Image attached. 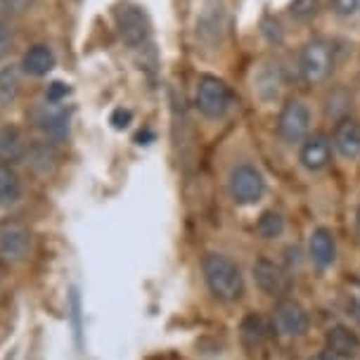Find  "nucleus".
<instances>
[{"mask_svg":"<svg viewBox=\"0 0 360 360\" xmlns=\"http://www.w3.org/2000/svg\"><path fill=\"white\" fill-rule=\"evenodd\" d=\"M311 126V112L301 100H287V105L282 107L280 119H278V133L285 143L294 145L301 143Z\"/></svg>","mask_w":360,"mask_h":360,"instance_id":"nucleus-6","label":"nucleus"},{"mask_svg":"<svg viewBox=\"0 0 360 360\" xmlns=\"http://www.w3.org/2000/svg\"><path fill=\"white\" fill-rule=\"evenodd\" d=\"M252 273H254V282L259 285L261 292L270 294V297H275V294H285L289 289L287 273L275 261L266 259V256L254 263Z\"/></svg>","mask_w":360,"mask_h":360,"instance_id":"nucleus-10","label":"nucleus"},{"mask_svg":"<svg viewBox=\"0 0 360 360\" xmlns=\"http://www.w3.org/2000/svg\"><path fill=\"white\" fill-rule=\"evenodd\" d=\"M332 157V147L330 140L325 138L323 133H313L304 138V145H301L299 152V162L304 169L308 171H323L327 164H330Z\"/></svg>","mask_w":360,"mask_h":360,"instance_id":"nucleus-11","label":"nucleus"},{"mask_svg":"<svg viewBox=\"0 0 360 360\" xmlns=\"http://www.w3.org/2000/svg\"><path fill=\"white\" fill-rule=\"evenodd\" d=\"M311 360H334L332 353H318V356H313Z\"/></svg>","mask_w":360,"mask_h":360,"instance_id":"nucleus-31","label":"nucleus"},{"mask_svg":"<svg viewBox=\"0 0 360 360\" xmlns=\"http://www.w3.org/2000/svg\"><path fill=\"white\" fill-rule=\"evenodd\" d=\"M34 5V0H0V17H19Z\"/></svg>","mask_w":360,"mask_h":360,"instance_id":"nucleus-25","label":"nucleus"},{"mask_svg":"<svg viewBox=\"0 0 360 360\" xmlns=\"http://www.w3.org/2000/svg\"><path fill=\"white\" fill-rule=\"evenodd\" d=\"M240 337L244 349L249 353L259 351L263 346V339H266V325H263V318L259 313H247L240 325Z\"/></svg>","mask_w":360,"mask_h":360,"instance_id":"nucleus-19","label":"nucleus"},{"mask_svg":"<svg viewBox=\"0 0 360 360\" xmlns=\"http://www.w3.org/2000/svg\"><path fill=\"white\" fill-rule=\"evenodd\" d=\"M356 230H358V237H360V207L356 211Z\"/></svg>","mask_w":360,"mask_h":360,"instance_id":"nucleus-32","label":"nucleus"},{"mask_svg":"<svg viewBox=\"0 0 360 360\" xmlns=\"http://www.w3.org/2000/svg\"><path fill=\"white\" fill-rule=\"evenodd\" d=\"M318 10H320V0H292L289 3V15L299 19V22H306V19L315 17Z\"/></svg>","mask_w":360,"mask_h":360,"instance_id":"nucleus-24","label":"nucleus"},{"mask_svg":"<svg viewBox=\"0 0 360 360\" xmlns=\"http://www.w3.org/2000/svg\"><path fill=\"white\" fill-rule=\"evenodd\" d=\"M27 157H29L31 166H34L36 171H41V173L48 171L50 164L55 162V152H53V147H50L48 143H38L34 147H29Z\"/></svg>","mask_w":360,"mask_h":360,"instance_id":"nucleus-23","label":"nucleus"},{"mask_svg":"<svg viewBox=\"0 0 360 360\" xmlns=\"http://www.w3.org/2000/svg\"><path fill=\"white\" fill-rule=\"evenodd\" d=\"M311 259L318 268H330L334 259H337V242H334L332 230L327 228H315L311 233Z\"/></svg>","mask_w":360,"mask_h":360,"instance_id":"nucleus-16","label":"nucleus"},{"mask_svg":"<svg viewBox=\"0 0 360 360\" xmlns=\"http://www.w3.org/2000/svg\"><path fill=\"white\" fill-rule=\"evenodd\" d=\"M285 230V218H282L278 211H266L259 223H256V233H259L263 240H275V237L282 235Z\"/></svg>","mask_w":360,"mask_h":360,"instance_id":"nucleus-22","label":"nucleus"},{"mask_svg":"<svg viewBox=\"0 0 360 360\" xmlns=\"http://www.w3.org/2000/svg\"><path fill=\"white\" fill-rule=\"evenodd\" d=\"M31 249V233L24 223L8 221L0 225V259L22 261Z\"/></svg>","mask_w":360,"mask_h":360,"instance_id":"nucleus-8","label":"nucleus"},{"mask_svg":"<svg viewBox=\"0 0 360 360\" xmlns=\"http://www.w3.org/2000/svg\"><path fill=\"white\" fill-rule=\"evenodd\" d=\"M22 93V79H19L17 67H3L0 69V109H8L19 100Z\"/></svg>","mask_w":360,"mask_h":360,"instance_id":"nucleus-20","label":"nucleus"},{"mask_svg":"<svg viewBox=\"0 0 360 360\" xmlns=\"http://www.w3.org/2000/svg\"><path fill=\"white\" fill-rule=\"evenodd\" d=\"M334 67V55H332V45L323 41V38H313L304 45L301 50V60H299V69L301 76H304L306 83L311 86H320L330 79Z\"/></svg>","mask_w":360,"mask_h":360,"instance_id":"nucleus-3","label":"nucleus"},{"mask_svg":"<svg viewBox=\"0 0 360 360\" xmlns=\"http://www.w3.org/2000/svg\"><path fill=\"white\" fill-rule=\"evenodd\" d=\"M280 86H282V72L278 64H268V67H263L259 76H256V90H259V95L263 100L278 98Z\"/></svg>","mask_w":360,"mask_h":360,"instance_id":"nucleus-21","label":"nucleus"},{"mask_svg":"<svg viewBox=\"0 0 360 360\" xmlns=\"http://www.w3.org/2000/svg\"><path fill=\"white\" fill-rule=\"evenodd\" d=\"M349 311L353 313V318L360 320V289L356 294H351V299H349Z\"/></svg>","mask_w":360,"mask_h":360,"instance_id":"nucleus-30","label":"nucleus"},{"mask_svg":"<svg viewBox=\"0 0 360 360\" xmlns=\"http://www.w3.org/2000/svg\"><path fill=\"white\" fill-rule=\"evenodd\" d=\"M27 152H29V145L24 140V133L19 126H3L0 128V159L3 164H19L27 159Z\"/></svg>","mask_w":360,"mask_h":360,"instance_id":"nucleus-13","label":"nucleus"},{"mask_svg":"<svg viewBox=\"0 0 360 360\" xmlns=\"http://www.w3.org/2000/svg\"><path fill=\"white\" fill-rule=\"evenodd\" d=\"M327 353H332L334 358L351 360L360 353V337L351 327L346 325H334L325 337Z\"/></svg>","mask_w":360,"mask_h":360,"instance_id":"nucleus-12","label":"nucleus"},{"mask_svg":"<svg viewBox=\"0 0 360 360\" xmlns=\"http://www.w3.org/2000/svg\"><path fill=\"white\" fill-rule=\"evenodd\" d=\"M36 126L48 135L50 140H62L69 133V121L72 114L64 105H53V102H43L34 114Z\"/></svg>","mask_w":360,"mask_h":360,"instance_id":"nucleus-9","label":"nucleus"},{"mask_svg":"<svg viewBox=\"0 0 360 360\" xmlns=\"http://www.w3.org/2000/svg\"><path fill=\"white\" fill-rule=\"evenodd\" d=\"M334 147L344 159L360 157V121L356 119H339L334 128Z\"/></svg>","mask_w":360,"mask_h":360,"instance_id":"nucleus-14","label":"nucleus"},{"mask_svg":"<svg viewBox=\"0 0 360 360\" xmlns=\"http://www.w3.org/2000/svg\"><path fill=\"white\" fill-rule=\"evenodd\" d=\"M12 48H15V34H12V29L0 19V62L12 53Z\"/></svg>","mask_w":360,"mask_h":360,"instance_id":"nucleus-27","label":"nucleus"},{"mask_svg":"<svg viewBox=\"0 0 360 360\" xmlns=\"http://www.w3.org/2000/svg\"><path fill=\"white\" fill-rule=\"evenodd\" d=\"M202 273L207 280L209 292L214 294L218 301L233 304L244 294V280L240 266L223 254H207L202 261Z\"/></svg>","mask_w":360,"mask_h":360,"instance_id":"nucleus-1","label":"nucleus"},{"mask_svg":"<svg viewBox=\"0 0 360 360\" xmlns=\"http://www.w3.org/2000/svg\"><path fill=\"white\" fill-rule=\"evenodd\" d=\"M228 190L235 204L247 207V204H256L263 197V192H266V180H263L261 171H256L254 166L240 164L230 171Z\"/></svg>","mask_w":360,"mask_h":360,"instance_id":"nucleus-4","label":"nucleus"},{"mask_svg":"<svg viewBox=\"0 0 360 360\" xmlns=\"http://www.w3.org/2000/svg\"><path fill=\"white\" fill-rule=\"evenodd\" d=\"M195 105L207 119H223L228 114L230 105H233V93L225 86V81L204 74L197 81Z\"/></svg>","mask_w":360,"mask_h":360,"instance_id":"nucleus-2","label":"nucleus"},{"mask_svg":"<svg viewBox=\"0 0 360 360\" xmlns=\"http://www.w3.org/2000/svg\"><path fill=\"white\" fill-rule=\"evenodd\" d=\"M69 95V86L62 81H53L48 88H45V102H53V105H62Z\"/></svg>","mask_w":360,"mask_h":360,"instance_id":"nucleus-26","label":"nucleus"},{"mask_svg":"<svg viewBox=\"0 0 360 360\" xmlns=\"http://www.w3.org/2000/svg\"><path fill=\"white\" fill-rule=\"evenodd\" d=\"M55 62H57V57L53 53V48H50V45H43V43H36L22 55V72L41 79V76H48L53 72Z\"/></svg>","mask_w":360,"mask_h":360,"instance_id":"nucleus-15","label":"nucleus"},{"mask_svg":"<svg viewBox=\"0 0 360 360\" xmlns=\"http://www.w3.org/2000/svg\"><path fill=\"white\" fill-rule=\"evenodd\" d=\"M358 3L360 0H332V10L342 17H349L358 10Z\"/></svg>","mask_w":360,"mask_h":360,"instance_id":"nucleus-28","label":"nucleus"},{"mask_svg":"<svg viewBox=\"0 0 360 360\" xmlns=\"http://www.w3.org/2000/svg\"><path fill=\"white\" fill-rule=\"evenodd\" d=\"M273 323L285 337H304L308 332V313L306 308L294 299H282L273 308Z\"/></svg>","mask_w":360,"mask_h":360,"instance_id":"nucleus-7","label":"nucleus"},{"mask_svg":"<svg viewBox=\"0 0 360 360\" xmlns=\"http://www.w3.org/2000/svg\"><path fill=\"white\" fill-rule=\"evenodd\" d=\"M22 178L10 164H0V209H10L22 199Z\"/></svg>","mask_w":360,"mask_h":360,"instance_id":"nucleus-17","label":"nucleus"},{"mask_svg":"<svg viewBox=\"0 0 360 360\" xmlns=\"http://www.w3.org/2000/svg\"><path fill=\"white\" fill-rule=\"evenodd\" d=\"M128 121H131V112H128V109H117V112L112 114V124L117 128H126Z\"/></svg>","mask_w":360,"mask_h":360,"instance_id":"nucleus-29","label":"nucleus"},{"mask_svg":"<svg viewBox=\"0 0 360 360\" xmlns=\"http://www.w3.org/2000/svg\"><path fill=\"white\" fill-rule=\"evenodd\" d=\"M114 22H117L121 41L131 48H140L150 38V19H147L145 10L138 5L124 3L114 10Z\"/></svg>","mask_w":360,"mask_h":360,"instance_id":"nucleus-5","label":"nucleus"},{"mask_svg":"<svg viewBox=\"0 0 360 360\" xmlns=\"http://www.w3.org/2000/svg\"><path fill=\"white\" fill-rule=\"evenodd\" d=\"M223 27V10L218 0H209L207 8H204L202 17L197 22V36L207 43H214Z\"/></svg>","mask_w":360,"mask_h":360,"instance_id":"nucleus-18","label":"nucleus"}]
</instances>
